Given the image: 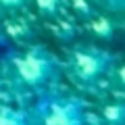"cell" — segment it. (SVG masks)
I'll return each instance as SVG.
<instances>
[{"mask_svg": "<svg viewBox=\"0 0 125 125\" xmlns=\"http://www.w3.org/2000/svg\"><path fill=\"white\" fill-rule=\"evenodd\" d=\"M13 62H15V69H17L19 77L29 85H40L56 73V61L42 46L31 48L27 54L17 56Z\"/></svg>", "mask_w": 125, "mask_h": 125, "instance_id": "cell-1", "label": "cell"}, {"mask_svg": "<svg viewBox=\"0 0 125 125\" xmlns=\"http://www.w3.org/2000/svg\"><path fill=\"white\" fill-rule=\"evenodd\" d=\"M42 125H83V111L77 100L48 98L40 104Z\"/></svg>", "mask_w": 125, "mask_h": 125, "instance_id": "cell-2", "label": "cell"}, {"mask_svg": "<svg viewBox=\"0 0 125 125\" xmlns=\"http://www.w3.org/2000/svg\"><path fill=\"white\" fill-rule=\"evenodd\" d=\"M113 62V56L106 52H100L96 48H79L73 52V73L81 81H92L98 75H102Z\"/></svg>", "mask_w": 125, "mask_h": 125, "instance_id": "cell-3", "label": "cell"}, {"mask_svg": "<svg viewBox=\"0 0 125 125\" xmlns=\"http://www.w3.org/2000/svg\"><path fill=\"white\" fill-rule=\"evenodd\" d=\"M102 121L106 125H125V104L113 102L102 108Z\"/></svg>", "mask_w": 125, "mask_h": 125, "instance_id": "cell-4", "label": "cell"}, {"mask_svg": "<svg viewBox=\"0 0 125 125\" xmlns=\"http://www.w3.org/2000/svg\"><path fill=\"white\" fill-rule=\"evenodd\" d=\"M90 29H92V33H96L102 40H113V36H115V27H113L108 17H92Z\"/></svg>", "mask_w": 125, "mask_h": 125, "instance_id": "cell-5", "label": "cell"}, {"mask_svg": "<svg viewBox=\"0 0 125 125\" xmlns=\"http://www.w3.org/2000/svg\"><path fill=\"white\" fill-rule=\"evenodd\" d=\"M0 125H27V123L21 113L4 108V111H0Z\"/></svg>", "mask_w": 125, "mask_h": 125, "instance_id": "cell-6", "label": "cell"}, {"mask_svg": "<svg viewBox=\"0 0 125 125\" xmlns=\"http://www.w3.org/2000/svg\"><path fill=\"white\" fill-rule=\"evenodd\" d=\"M36 6L46 17H54L58 13V0H36Z\"/></svg>", "mask_w": 125, "mask_h": 125, "instance_id": "cell-7", "label": "cell"}, {"mask_svg": "<svg viewBox=\"0 0 125 125\" xmlns=\"http://www.w3.org/2000/svg\"><path fill=\"white\" fill-rule=\"evenodd\" d=\"M71 4H73V10H75L79 17H83V19H92L94 17V9H92V4H90L88 0H73Z\"/></svg>", "mask_w": 125, "mask_h": 125, "instance_id": "cell-8", "label": "cell"}, {"mask_svg": "<svg viewBox=\"0 0 125 125\" xmlns=\"http://www.w3.org/2000/svg\"><path fill=\"white\" fill-rule=\"evenodd\" d=\"M73 25L71 23H67V21H62V23H58L56 27H54V33H56V38L58 40H71L73 38Z\"/></svg>", "mask_w": 125, "mask_h": 125, "instance_id": "cell-9", "label": "cell"}, {"mask_svg": "<svg viewBox=\"0 0 125 125\" xmlns=\"http://www.w3.org/2000/svg\"><path fill=\"white\" fill-rule=\"evenodd\" d=\"M6 31L13 38H21L23 36V25L21 23H6Z\"/></svg>", "mask_w": 125, "mask_h": 125, "instance_id": "cell-10", "label": "cell"}, {"mask_svg": "<svg viewBox=\"0 0 125 125\" xmlns=\"http://www.w3.org/2000/svg\"><path fill=\"white\" fill-rule=\"evenodd\" d=\"M0 4L6 6V9H21L27 4V0H0Z\"/></svg>", "mask_w": 125, "mask_h": 125, "instance_id": "cell-11", "label": "cell"}, {"mask_svg": "<svg viewBox=\"0 0 125 125\" xmlns=\"http://www.w3.org/2000/svg\"><path fill=\"white\" fill-rule=\"evenodd\" d=\"M104 4L111 10H125V0H104Z\"/></svg>", "mask_w": 125, "mask_h": 125, "instance_id": "cell-12", "label": "cell"}, {"mask_svg": "<svg viewBox=\"0 0 125 125\" xmlns=\"http://www.w3.org/2000/svg\"><path fill=\"white\" fill-rule=\"evenodd\" d=\"M117 77H119L121 85H125V65H123V67H119V71H117Z\"/></svg>", "mask_w": 125, "mask_h": 125, "instance_id": "cell-13", "label": "cell"}]
</instances>
